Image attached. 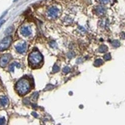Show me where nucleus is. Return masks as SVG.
<instances>
[{
  "label": "nucleus",
  "instance_id": "obj_10",
  "mask_svg": "<svg viewBox=\"0 0 125 125\" xmlns=\"http://www.w3.org/2000/svg\"><path fill=\"white\" fill-rule=\"evenodd\" d=\"M112 1V0H97V2L101 3V4H108Z\"/></svg>",
  "mask_w": 125,
  "mask_h": 125
},
{
  "label": "nucleus",
  "instance_id": "obj_16",
  "mask_svg": "<svg viewBox=\"0 0 125 125\" xmlns=\"http://www.w3.org/2000/svg\"><path fill=\"white\" fill-rule=\"evenodd\" d=\"M12 30H13V27H12V26H10V27H9V28H8V29L6 30V34H8L9 32H11Z\"/></svg>",
  "mask_w": 125,
  "mask_h": 125
},
{
  "label": "nucleus",
  "instance_id": "obj_19",
  "mask_svg": "<svg viewBox=\"0 0 125 125\" xmlns=\"http://www.w3.org/2000/svg\"><path fill=\"white\" fill-rule=\"evenodd\" d=\"M113 45H114V46H119L120 44H119L118 41H113Z\"/></svg>",
  "mask_w": 125,
  "mask_h": 125
},
{
  "label": "nucleus",
  "instance_id": "obj_17",
  "mask_svg": "<svg viewBox=\"0 0 125 125\" xmlns=\"http://www.w3.org/2000/svg\"><path fill=\"white\" fill-rule=\"evenodd\" d=\"M70 71V68L68 67V66H66L64 69H63V72H64V73H67V72H69Z\"/></svg>",
  "mask_w": 125,
  "mask_h": 125
},
{
  "label": "nucleus",
  "instance_id": "obj_8",
  "mask_svg": "<svg viewBox=\"0 0 125 125\" xmlns=\"http://www.w3.org/2000/svg\"><path fill=\"white\" fill-rule=\"evenodd\" d=\"M8 98L6 96H2L1 98H0V106L1 107H5L8 105Z\"/></svg>",
  "mask_w": 125,
  "mask_h": 125
},
{
  "label": "nucleus",
  "instance_id": "obj_5",
  "mask_svg": "<svg viewBox=\"0 0 125 125\" xmlns=\"http://www.w3.org/2000/svg\"><path fill=\"white\" fill-rule=\"evenodd\" d=\"M11 41H12L11 36H7L4 39H2L1 42H0V51H4L5 49H7L11 44Z\"/></svg>",
  "mask_w": 125,
  "mask_h": 125
},
{
  "label": "nucleus",
  "instance_id": "obj_15",
  "mask_svg": "<svg viewBox=\"0 0 125 125\" xmlns=\"http://www.w3.org/2000/svg\"><path fill=\"white\" fill-rule=\"evenodd\" d=\"M59 71V68H58V66L57 65H54V68H53V72L54 73H56V72H58Z\"/></svg>",
  "mask_w": 125,
  "mask_h": 125
},
{
  "label": "nucleus",
  "instance_id": "obj_21",
  "mask_svg": "<svg viewBox=\"0 0 125 125\" xmlns=\"http://www.w3.org/2000/svg\"><path fill=\"white\" fill-rule=\"evenodd\" d=\"M122 37H123V38H125V34H124V33H123V35H122Z\"/></svg>",
  "mask_w": 125,
  "mask_h": 125
},
{
  "label": "nucleus",
  "instance_id": "obj_14",
  "mask_svg": "<svg viewBox=\"0 0 125 125\" xmlns=\"http://www.w3.org/2000/svg\"><path fill=\"white\" fill-rule=\"evenodd\" d=\"M107 50V47L106 46H102L101 48H100V52H105Z\"/></svg>",
  "mask_w": 125,
  "mask_h": 125
},
{
  "label": "nucleus",
  "instance_id": "obj_6",
  "mask_svg": "<svg viewBox=\"0 0 125 125\" xmlns=\"http://www.w3.org/2000/svg\"><path fill=\"white\" fill-rule=\"evenodd\" d=\"M19 33H20V35H22L23 37H30L32 32H31V28L28 25H23V26L20 27Z\"/></svg>",
  "mask_w": 125,
  "mask_h": 125
},
{
  "label": "nucleus",
  "instance_id": "obj_4",
  "mask_svg": "<svg viewBox=\"0 0 125 125\" xmlns=\"http://www.w3.org/2000/svg\"><path fill=\"white\" fill-rule=\"evenodd\" d=\"M15 50L18 52V53L24 54L27 51V44L24 42V41H19L15 44Z\"/></svg>",
  "mask_w": 125,
  "mask_h": 125
},
{
  "label": "nucleus",
  "instance_id": "obj_12",
  "mask_svg": "<svg viewBox=\"0 0 125 125\" xmlns=\"http://www.w3.org/2000/svg\"><path fill=\"white\" fill-rule=\"evenodd\" d=\"M5 123H6L5 117H0V125H1V124H5Z\"/></svg>",
  "mask_w": 125,
  "mask_h": 125
},
{
  "label": "nucleus",
  "instance_id": "obj_11",
  "mask_svg": "<svg viewBox=\"0 0 125 125\" xmlns=\"http://www.w3.org/2000/svg\"><path fill=\"white\" fill-rule=\"evenodd\" d=\"M102 64V60L100 59V58H98L96 61H95V63H94V65L97 67V66H99V65H101Z\"/></svg>",
  "mask_w": 125,
  "mask_h": 125
},
{
  "label": "nucleus",
  "instance_id": "obj_13",
  "mask_svg": "<svg viewBox=\"0 0 125 125\" xmlns=\"http://www.w3.org/2000/svg\"><path fill=\"white\" fill-rule=\"evenodd\" d=\"M16 64H18V63H16V62H15V63H13V64H11V65H10V68H9V71H12V70H14V66H15Z\"/></svg>",
  "mask_w": 125,
  "mask_h": 125
},
{
  "label": "nucleus",
  "instance_id": "obj_1",
  "mask_svg": "<svg viewBox=\"0 0 125 125\" xmlns=\"http://www.w3.org/2000/svg\"><path fill=\"white\" fill-rule=\"evenodd\" d=\"M43 62V56L38 50H33L28 56V63L32 68L39 67Z\"/></svg>",
  "mask_w": 125,
  "mask_h": 125
},
{
  "label": "nucleus",
  "instance_id": "obj_7",
  "mask_svg": "<svg viewBox=\"0 0 125 125\" xmlns=\"http://www.w3.org/2000/svg\"><path fill=\"white\" fill-rule=\"evenodd\" d=\"M10 56L9 54H6V55H3L1 58H0V66L1 67H5L7 64H8V62L10 60Z\"/></svg>",
  "mask_w": 125,
  "mask_h": 125
},
{
  "label": "nucleus",
  "instance_id": "obj_20",
  "mask_svg": "<svg viewBox=\"0 0 125 125\" xmlns=\"http://www.w3.org/2000/svg\"><path fill=\"white\" fill-rule=\"evenodd\" d=\"M4 21H5V19H3V18H1V20H0V27H1V25L4 23Z\"/></svg>",
  "mask_w": 125,
  "mask_h": 125
},
{
  "label": "nucleus",
  "instance_id": "obj_3",
  "mask_svg": "<svg viewBox=\"0 0 125 125\" xmlns=\"http://www.w3.org/2000/svg\"><path fill=\"white\" fill-rule=\"evenodd\" d=\"M60 14V9L57 7V6H51L48 10H47V12H46V15L48 18L50 19H55L59 16Z\"/></svg>",
  "mask_w": 125,
  "mask_h": 125
},
{
  "label": "nucleus",
  "instance_id": "obj_9",
  "mask_svg": "<svg viewBox=\"0 0 125 125\" xmlns=\"http://www.w3.org/2000/svg\"><path fill=\"white\" fill-rule=\"evenodd\" d=\"M95 11H96L97 14H99V15H103L104 13H105V8H104V7H101V6H98V7L95 8Z\"/></svg>",
  "mask_w": 125,
  "mask_h": 125
},
{
  "label": "nucleus",
  "instance_id": "obj_2",
  "mask_svg": "<svg viewBox=\"0 0 125 125\" xmlns=\"http://www.w3.org/2000/svg\"><path fill=\"white\" fill-rule=\"evenodd\" d=\"M30 89H31V85H30V82L27 78H22V79L18 80L15 85V90L17 91L18 94L21 96L26 95L30 91Z\"/></svg>",
  "mask_w": 125,
  "mask_h": 125
},
{
  "label": "nucleus",
  "instance_id": "obj_18",
  "mask_svg": "<svg viewBox=\"0 0 125 125\" xmlns=\"http://www.w3.org/2000/svg\"><path fill=\"white\" fill-rule=\"evenodd\" d=\"M110 58H111V56H110L109 54H106L105 56H104V59H105V60H109Z\"/></svg>",
  "mask_w": 125,
  "mask_h": 125
}]
</instances>
